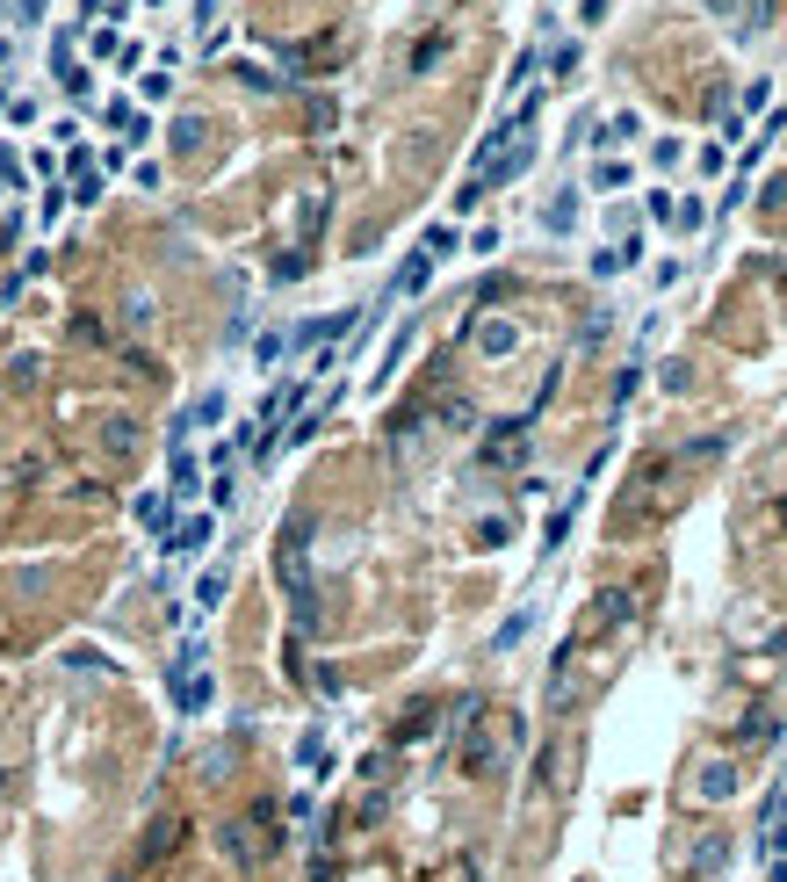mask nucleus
<instances>
[{"label": "nucleus", "mask_w": 787, "mask_h": 882, "mask_svg": "<svg viewBox=\"0 0 787 882\" xmlns=\"http://www.w3.org/2000/svg\"><path fill=\"white\" fill-rule=\"evenodd\" d=\"M571 217H578V196H556V210H549V232H571Z\"/></svg>", "instance_id": "1"}, {"label": "nucleus", "mask_w": 787, "mask_h": 882, "mask_svg": "<svg viewBox=\"0 0 787 882\" xmlns=\"http://www.w3.org/2000/svg\"><path fill=\"white\" fill-rule=\"evenodd\" d=\"M578 22L592 29V22H607V0H578Z\"/></svg>", "instance_id": "2"}]
</instances>
